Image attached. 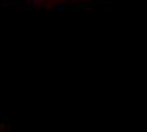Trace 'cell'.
Returning <instances> with one entry per match:
<instances>
[{
    "label": "cell",
    "mask_w": 147,
    "mask_h": 132,
    "mask_svg": "<svg viewBox=\"0 0 147 132\" xmlns=\"http://www.w3.org/2000/svg\"><path fill=\"white\" fill-rule=\"evenodd\" d=\"M39 1H71V0H39Z\"/></svg>",
    "instance_id": "cell-1"
}]
</instances>
